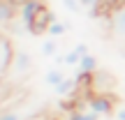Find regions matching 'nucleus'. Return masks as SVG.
<instances>
[{"label":"nucleus","mask_w":125,"mask_h":120,"mask_svg":"<svg viewBox=\"0 0 125 120\" xmlns=\"http://www.w3.org/2000/svg\"><path fill=\"white\" fill-rule=\"evenodd\" d=\"M0 120H26L21 111H2L0 113Z\"/></svg>","instance_id":"nucleus-15"},{"label":"nucleus","mask_w":125,"mask_h":120,"mask_svg":"<svg viewBox=\"0 0 125 120\" xmlns=\"http://www.w3.org/2000/svg\"><path fill=\"white\" fill-rule=\"evenodd\" d=\"M16 16V0H0V28H7Z\"/></svg>","instance_id":"nucleus-6"},{"label":"nucleus","mask_w":125,"mask_h":120,"mask_svg":"<svg viewBox=\"0 0 125 120\" xmlns=\"http://www.w3.org/2000/svg\"><path fill=\"white\" fill-rule=\"evenodd\" d=\"M88 109L93 113H97V116H109L111 109H114V102H111V97L97 92V95H93V97L88 99Z\"/></svg>","instance_id":"nucleus-5"},{"label":"nucleus","mask_w":125,"mask_h":120,"mask_svg":"<svg viewBox=\"0 0 125 120\" xmlns=\"http://www.w3.org/2000/svg\"><path fill=\"white\" fill-rule=\"evenodd\" d=\"M42 9H44V5L40 0H23V2H19V18H21V23L26 26L28 32L35 26V18L40 16Z\"/></svg>","instance_id":"nucleus-2"},{"label":"nucleus","mask_w":125,"mask_h":120,"mask_svg":"<svg viewBox=\"0 0 125 120\" xmlns=\"http://www.w3.org/2000/svg\"><path fill=\"white\" fill-rule=\"evenodd\" d=\"M79 60H81V53H79L76 49H72V51H67V53H65V65L79 67Z\"/></svg>","instance_id":"nucleus-14"},{"label":"nucleus","mask_w":125,"mask_h":120,"mask_svg":"<svg viewBox=\"0 0 125 120\" xmlns=\"http://www.w3.org/2000/svg\"><path fill=\"white\" fill-rule=\"evenodd\" d=\"M44 81H46V85L56 88L58 83H62V81H65V72H62L60 67H53V69H49V72L44 74Z\"/></svg>","instance_id":"nucleus-10"},{"label":"nucleus","mask_w":125,"mask_h":120,"mask_svg":"<svg viewBox=\"0 0 125 120\" xmlns=\"http://www.w3.org/2000/svg\"><path fill=\"white\" fill-rule=\"evenodd\" d=\"M118 2H123V0H107V5H109V9H111L114 5H118Z\"/></svg>","instance_id":"nucleus-19"},{"label":"nucleus","mask_w":125,"mask_h":120,"mask_svg":"<svg viewBox=\"0 0 125 120\" xmlns=\"http://www.w3.org/2000/svg\"><path fill=\"white\" fill-rule=\"evenodd\" d=\"M121 55H123V58H125V51H123V53H121Z\"/></svg>","instance_id":"nucleus-20"},{"label":"nucleus","mask_w":125,"mask_h":120,"mask_svg":"<svg viewBox=\"0 0 125 120\" xmlns=\"http://www.w3.org/2000/svg\"><path fill=\"white\" fill-rule=\"evenodd\" d=\"M67 28H70L67 23H62V21H56V23H51V26H49V30H46V32H49V37L58 39V37H62V35L67 32Z\"/></svg>","instance_id":"nucleus-12"},{"label":"nucleus","mask_w":125,"mask_h":120,"mask_svg":"<svg viewBox=\"0 0 125 120\" xmlns=\"http://www.w3.org/2000/svg\"><path fill=\"white\" fill-rule=\"evenodd\" d=\"M62 7H65L67 12H72V14H76L79 9H83V7H81V2H79V0H62Z\"/></svg>","instance_id":"nucleus-16"},{"label":"nucleus","mask_w":125,"mask_h":120,"mask_svg":"<svg viewBox=\"0 0 125 120\" xmlns=\"http://www.w3.org/2000/svg\"><path fill=\"white\" fill-rule=\"evenodd\" d=\"M107 18H109V30H111V35L116 37V39L125 42V0L109 9Z\"/></svg>","instance_id":"nucleus-1"},{"label":"nucleus","mask_w":125,"mask_h":120,"mask_svg":"<svg viewBox=\"0 0 125 120\" xmlns=\"http://www.w3.org/2000/svg\"><path fill=\"white\" fill-rule=\"evenodd\" d=\"M74 49H76V51H79V53H81V58H83V55H88V46H86L83 42H79V44H76Z\"/></svg>","instance_id":"nucleus-17"},{"label":"nucleus","mask_w":125,"mask_h":120,"mask_svg":"<svg viewBox=\"0 0 125 120\" xmlns=\"http://www.w3.org/2000/svg\"><path fill=\"white\" fill-rule=\"evenodd\" d=\"M76 85H79L76 76H65V81H62V83H58L53 90H56V95H60V97H70V95L76 90Z\"/></svg>","instance_id":"nucleus-8"},{"label":"nucleus","mask_w":125,"mask_h":120,"mask_svg":"<svg viewBox=\"0 0 125 120\" xmlns=\"http://www.w3.org/2000/svg\"><path fill=\"white\" fill-rule=\"evenodd\" d=\"M12 60H14V46L9 42V37L0 35V81L12 69Z\"/></svg>","instance_id":"nucleus-3"},{"label":"nucleus","mask_w":125,"mask_h":120,"mask_svg":"<svg viewBox=\"0 0 125 120\" xmlns=\"http://www.w3.org/2000/svg\"><path fill=\"white\" fill-rule=\"evenodd\" d=\"M116 120H125V106H123V109H118V111H116Z\"/></svg>","instance_id":"nucleus-18"},{"label":"nucleus","mask_w":125,"mask_h":120,"mask_svg":"<svg viewBox=\"0 0 125 120\" xmlns=\"http://www.w3.org/2000/svg\"><path fill=\"white\" fill-rule=\"evenodd\" d=\"M76 72H83V74H95L97 72V58L95 55H83V58L79 60V67H76Z\"/></svg>","instance_id":"nucleus-9"},{"label":"nucleus","mask_w":125,"mask_h":120,"mask_svg":"<svg viewBox=\"0 0 125 120\" xmlns=\"http://www.w3.org/2000/svg\"><path fill=\"white\" fill-rule=\"evenodd\" d=\"M56 51H58V44H56L53 37H49V39L42 42V55H46V58H56Z\"/></svg>","instance_id":"nucleus-11"},{"label":"nucleus","mask_w":125,"mask_h":120,"mask_svg":"<svg viewBox=\"0 0 125 120\" xmlns=\"http://www.w3.org/2000/svg\"><path fill=\"white\" fill-rule=\"evenodd\" d=\"M97 118H100V116H97V113H93L90 109H88V111L74 109V111L70 113V118H67V120H97Z\"/></svg>","instance_id":"nucleus-13"},{"label":"nucleus","mask_w":125,"mask_h":120,"mask_svg":"<svg viewBox=\"0 0 125 120\" xmlns=\"http://www.w3.org/2000/svg\"><path fill=\"white\" fill-rule=\"evenodd\" d=\"M81 2V7L88 12V18H97L100 14H109V5H107V0H79Z\"/></svg>","instance_id":"nucleus-7"},{"label":"nucleus","mask_w":125,"mask_h":120,"mask_svg":"<svg viewBox=\"0 0 125 120\" xmlns=\"http://www.w3.org/2000/svg\"><path fill=\"white\" fill-rule=\"evenodd\" d=\"M30 69H32V55L28 51H14V60H12L14 76H26Z\"/></svg>","instance_id":"nucleus-4"}]
</instances>
